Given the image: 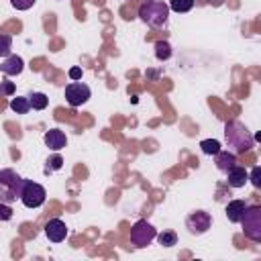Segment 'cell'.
I'll list each match as a JSON object with an SVG mask.
<instances>
[{
    "instance_id": "obj_1",
    "label": "cell",
    "mask_w": 261,
    "mask_h": 261,
    "mask_svg": "<svg viewBox=\"0 0 261 261\" xmlns=\"http://www.w3.org/2000/svg\"><path fill=\"white\" fill-rule=\"evenodd\" d=\"M224 139L226 145L232 149V153H247L255 147V139L251 130L241 120H228L224 124Z\"/></svg>"
},
{
    "instance_id": "obj_2",
    "label": "cell",
    "mask_w": 261,
    "mask_h": 261,
    "mask_svg": "<svg viewBox=\"0 0 261 261\" xmlns=\"http://www.w3.org/2000/svg\"><path fill=\"white\" fill-rule=\"evenodd\" d=\"M169 6L163 0H147L139 6V18L151 29H159L167 22Z\"/></svg>"
},
{
    "instance_id": "obj_3",
    "label": "cell",
    "mask_w": 261,
    "mask_h": 261,
    "mask_svg": "<svg viewBox=\"0 0 261 261\" xmlns=\"http://www.w3.org/2000/svg\"><path fill=\"white\" fill-rule=\"evenodd\" d=\"M22 179L14 169L6 167L0 169V202L12 204L20 200V190H22Z\"/></svg>"
},
{
    "instance_id": "obj_4",
    "label": "cell",
    "mask_w": 261,
    "mask_h": 261,
    "mask_svg": "<svg viewBox=\"0 0 261 261\" xmlns=\"http://www.w3.org/2000/svg\"><path fill=\"white\" fill-rule=\"evenodd\" d=\"M243 232L249 241L261 243V206H247L241 218Z\"/></svg>"
},
{
    "instance_id": "obj_5",
    "label": "cell",
    "mask_w": 261,
    "mask_h": 261,
    "mask_svg": "<svg viewBox=\"0 0 261 261\" xmlns=\"http://www.w3.org/2000/svg\"><path fill=\"white\" fill-rule=\"evenodd\" d=\"M47 192L41 184L33 181V179H22V190H20V202L27 208H39L45 204Z\"/></svg>"
},
{
    "instance_id": "obj_6",
    "label": "cell",
    "mask_w": 261,
    "mask_h": 261,
    "mask_svg": "<svg viewBox=\"0 0 261 261\" xmlns=\"http://www.w3.org/2000/svg\"><path fill=\"white\" fill-rule=\"evenodd\" d=\"M155 237H157V230H155V226H153L151 222H147V220H137V222L133 224V228H130V243H133L135 247H139V249L151 245V243L155 241Z\"/></svg>"
},
{
    "instance_id": "obj_7",
    "label": "cell",
    "mask_w": 261,
    "mask_h": 261,
    "mask_svg": "<svg viewBox=\"0 0 261 261\" xmlns=\"http://www.w3.org/2000/svg\"><path fill=\"white\" fill-rule=\"evenodd\" d=\"M210 226H212V216L206 210H194L186 216V228L190 234L200 237V234L208 232Z\"/></svg>"
},
{
    "instance_id": "obj_8",
    "label": "cell",
    "mask_w": 261,
    "mask_h": 261,
    "mask_svg": "<svg viewBox=\"0 0 261 261\" xmlns=\"http://www.w3.org/2000/svg\"><path fill=\"white\" fill-rule=\"evenodd\" d=\"M92 96V90L84 84V82H71L65 86V100L71 108H77L82 104H86Z\"/></svg>"
},
{
    "instance_id": "obj_9",
    "label": "cell",
    "mask_w": 261,
    "mask_h": 261,
    "mask_svg": "<svg viewBox=\"0 0 261 261\" xmlns=\"http://www.w3.org/2000/svg\"><path fill=\"white\" fill-rule=\"evenodd\" d=\"M45 237L51 241V243H61L65 241L67 237V226L61 218H51L47 224H45Z\"/></svg>"
},
{
    "instance_id": "obj_10",
    "label": "cell",
    "mask_w": 261,
    "mask_h": 261,
    "mask_svg": "<svg viewBox=\"0 0 261 261\" xmlns=\"http://www.w3.org/2000/svg\"><path fill=\"white\" fill-rule=\"evenodd\" d=\"M22 69H24V61H22L20 55H12V53H10V55L0 63V71H2L4 75H18Z\"/></svg>"
},
{
    "instance_id": "obj_11",
    "label": "cell",
    "mask_w": 261,
    "mask_h": 261,
    "mask_svg": "<svg viewBox=\"0 0 261 261\" xmlns=\"http://www.w3.org/2000/svg\"><path fill=\"white\" fill-rule=\"evenodd\" d=\"M43 141H45V145H47L51 151H59V149H63V147L67 145V137H65V133L59 130V128L47 130L45 137H43Z\"/></svg>"
},
{
    "instance_id": "obj_12",
    "label": "cell",
    "mask_w": 261,
    "mask_h": 261,
    "mask_svg": "<svg viewBox=\"0 0 261 261\" xmlns=\"http://www.w3.org/2000/svg\"><path fill=\"white\" fill-rule=\"evenodd\" d=\"M247 181H249V171H247L245 167L234 165V167H230V169L226 171V184H228L230 188H243Z\"/></svg>"
},
{
    "instance_id": "obj_13",
    "label": "cell",
    "mask_w": 261,
    "mask_h": 261,
    "mask_svg": "<svg viewBox=\"0 0 261 261\" xmlns=\"http://www.w3.org/2000/svg\"><path fill=\"white\" fill-rule=\"evenodd\" d=\"M214 163H216V169H218V171L226 173L230 167H234V165H237V155L220 149V151L214 155Z\"/></svg>"
},
{
    "instance_id": "obj_14",
    "label": "cell",
    "mask_w": 261,
    "mask_h": 261,
    "mask_svg": "<svg viewBox=\"0 0 261 261\" xmlns=\"http://www.w3.org/2000/svg\"><path fill=\"white\" fill-rule=\"evenodd\" d=\"M245 208H247L245 200H230V202L226 204V218H228L230 222H241Z\"/></svg>"
},
{
    "instance_id": "obj_15",
    "label": "cell",
    "mask_w": 261,
    "mask_h": 261,
    "mask_svg": "<svg viewBox=\"0 0 261 261\" xmlns=\"http://www.w3.org/2000/svg\"><path fill=\"white\" fill-rule=\"evenodd\" d=\"M27 98H29V102H31V108H35V110H45L47 104H49V98H47V94H43V92H33V94H29Z\"/></svg>"
},
{
    "instance_id": "obj_16",
    "label": "cell",
    "mask_w": 261,
    "mask_h": 261,
    "mask_svg": "<svg viewBox=\"0 0 261 261\" xmlns=\"http://www.w3.org/2000/svg\"><path fill=\"white\" fill-rule=\"evenodd\" d=\"M10 110H14L16 114H27L31 110V102L27 96H16L10 100Z\"/></svg>"
},
{
    "instance_id": "obj_17",
    "label": "cell",
    "mask_w": 261,
    "mask_h": 261,
    "mask_svg": "<svg viewBox=\"0 0 261 261\" xmlns=\"http://www.w3.org/2000/svg\"><path fill=\"white\" fill-rule=\"evenodd\" d=\"M155 57L159 61H167L171 57V45L167 41H157L155 43Z\"/></svg>"
},
{
    "instance_id": "obj_18",
    "label": "cell",
    "mask_w": 261,
    "mask_h": 261,
    "mask_svg": "<svg viewBox=\"0 0 261 261\" xmlns=\"http://www.w3.org/2000/svg\"><path fill=\"white\" fill-rule=\"evenodd\" d=\"M200 149H202V153H206V155H216V153L220 151V143H218L216 139H204V141L200 143Z\"/></svg>"
},
{
    "instance_id": "obj_19",
    "label": "cell",
    "mask_w": 261,
    "mask_h": 261,
    "mask_svg": "<svg viewBox=\"0 0 261 261\" xmlns=\"http://www.w3.org/2000/svg\"><path fill=\"white\" fill-rule=\"evenodd\" d=\"M169 10L173 12H188L194 6V0H169Z\"/></svg>"
},
{
    "instance_id": "obj_20",
    "label": "cell",
    "mask_w": 261,
    "mask_h": 261,
    "mask_svg": "<svg viewBox=\"0 0 261 261\" xmlns=\"http://www.w3.org/2000/svg\"><path fill=\"white\" fill-rule=\"evenodd\" d=\"M155 239H159V243H161L163 247H173V245L177 243V234H175V230H163V232H159Z\"/></svg>"
},
{
    "instance_id": "obj_21",
    "label": "cell",
    "mask_w": 261,
    "mask_h": 261,
    "mask_svg": "<svg viewBox=\"0 0 261 261\" xmlns=\"http://www.w3.org/2000/svg\"><path fill=\"white\" fill-rule=\"evenodd\" d=\"M12 51V37L6 33H0V57H8Z\"/></svg>"
},
{
    "instance_id": "obj_22",
    "label": "cell",
    "mask_w": 261,
    "mask_h": 261,
    "mask_svg": "<svg viewBox=\"0 0 261 261\" xmlns=\"http://www.w3.org/2000/svg\"><path fill=\"white\" fill-rule=\"evenodd\" d=\"M63 167V157L55 151V155H51L49 159H47V169H45V173H49V171H57V169H61Z\"/></svg>"
},
{
    "instance_id": "obj_23",
    "label": "cell",
    "mask_w": 261,
    "mask_h": 261,
    "mask_svg": "<svg viewBox=\"0 0 261 261\" xmlns=\"http://www.w3.org/2000/svg\"><path fill=\"white\" fill-rule=\"evenodd\" d=\"M249 179H251V184H253L255 188H261V167H259V165L251 169V173H249Z\"/></svg>"
},
{
    "instance_id": "obj_24",
    "label": "cell",
    "mask_w": 261,
    "mask_h": 261,
    "mask_svg": "<svg viewBox=\"0 0 261 261\" xmlns=\"http://www.w3.org/2000/svg\"><path fill=\"white\" fill-rule=\"evenodd\" d=\"M14 94V82H0V96H12Z\"/></svg>"
},
{
    "instance_id": "obj_25",
    "label": "cell",
    "mask_w": 261,
    "mask_h": 261,
    "mask_svg": "<svg viewBox=\"0 0 261 261\" xmlns=\"http://www.w3.org/2000/svg\"><path fill=\"white\" fill-rule=\"evenodd\" d=\"M37 0H10V4L16 8V10H29Z\"/></svg>"
},
{
    "instance_id": "obj_26",
    "label": "cell",
    "mask_w": 261,
    "mask_h": 261,
    "mask_svg": "<svg viewBox=\"0 0 261 261\" xmlns=\"http://www.w3.org/2000/svg\"><path fill=\"white\" fill-rule=\"evenodd\" d=\"M12 218V208L6 202H0V220H10Z\"/></svg>"
},
{
    "instance_id": "obj_27",
    "label": "cell",
    "mask_w": 261,
    "mask_h": 261,
    "mask_svg": "<svg viewBox=\"0 0 261 261\" xmlns=\"http://www.w3.org/2000/svg\"><path fill=\"white\" fill-rule=\"evenodd\" d=\"M69 77H71L73 82H77V80L82 77V69H80V67H71V69H69Z\"/></svg>"
},
{
    "instance_id": "obj_28",
    "label": "cell",
    "mask_w": 261,
    "mask_h": 261,
    "mask_svg": "<svg viewBox=\"0 0 261 261\" xmlns=\"http://www.w3.org/2000/svg\"><path fill=\"white\" fill-rule=\"evenodd\" d=\"M208 2H210V4H212V0H208ZM214 4H220V0H214Z\"/></svg>"
}]
</instances>
